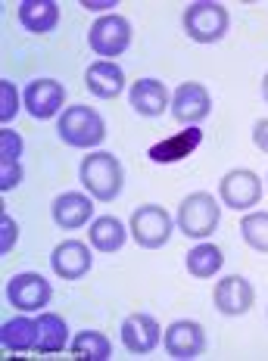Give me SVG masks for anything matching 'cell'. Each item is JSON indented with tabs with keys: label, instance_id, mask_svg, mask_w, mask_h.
Wrapping results in <instances>:
<instances>
[{
	"label": "cell",
	"instance_id": "8992f818",
	"mask_svg": "<svg viewBox=\"0 0 268 361\" xmlns=\"http://www.w3.org/2000/svg\"><path fill=\"white\" fill-rule=\"evenodd\" d=\"M131 44V22L118 13H106L87 28V47L97 56H122Z\"/></svg>",
	"mask_w": 268,
	"mask_h": 361
},
{
	"label": "cell",
	"instance_id": "4fadbf2b",
	"mask_svg": "<svg viewBox=\"0 0 268 361\" xmlns=\"http://www.w3.org/2000/svg\"><path fill=\"white\" fill-rule=\"evenodd\" d=\"M162 343H166V352L178 361H190V358H200L206 349V334L203 327L197 324V321H172V327L166 330V336H162Z\"/></svg>",
	"mask_w": 268,
	"mask_h": 361
},
{
	"label": "cell",
	"instance_id": "4316f807",
	"mask_svg": "<svg viewBox=\"0 0 268 361\" xmlns=\"http://www.w3.org/2000/svg\"><path fill=\"white\" fill-rule=\"evenodd\" d=\"M22 159H0V190H13V187L22 180Z\"/></svg>",
	"mask_w": 268,
	"mask_h": 361
},
{
	"label": "cell",
	"instance_id": "8fae6325",
	"mask_svg": "<svg viewBox=\"0 0 268 361\" xmlns=\"http://www.w3.org/2000/svg\"><path fill=\"white\" fill-rule=\"evenodd\" d=\"M212 302L221 314H228V318H240V314H247L252 308V302H256V290H252V283L247 281V277L228 274L215 283Z\"/></svg>",
	"mask_w": 268,
	"mask_h": 361
},
{
	"label": "cell",
	"instance_id": "83f0119b",
	"mask_svg": "<svg viewBox=\"0 0 268 361\" xmlns=\"http://www.w3.org/2000/svg\"><path fill=\"white\" fill-rule=\"evenodd\" d=\"M0 159H22V134L13 128L0 131Z\"/></svg>",
	"mask_w": 268,
	"mask_h": 361
},
{
	"label": "cell",
	"instance_id": "7402d4cb",
	"mask_svg": "<svg viewBox=\"0 0 268 361\" xmlns=\"http://www.w3.org/2000/svg\"><path fill=\"white\" fill-rule=\"evenodd\" d=\"M66 345H69V324L63 321V314H38V345L35 349L44 355H54V352H63Z\"/></svg>",
	"mask_w": 268,
	"mask_h": 361
},
{
	"label": "cell",
	"instance_id": "f546056e",
	"mask_svg": "<svg viewBox=\"0 0 268 361\" xmlns=\"http://www.w3.org/2000/svg\"><path fill=\"white\" fill-rule=\"evenodd\" d=\"M252 144L262 149V153H268V118H259L252 125Z\"/></svg>",
	"mask_w": 268,
	"mask_h": 361
},
{
	"label": "cell",
	"instance_id": "4dcf8cb0",
	"mask_svg": "<svg viewBox=\"0 0 268 361\" xmlns=\"http://www.w3.org/2000/svg\"><path fill=\"white\" fill-rule=\"evenodd\" d=\"M81 6L97 13V10H109V6H116V0H81Z\"/></svg>",
	"mask_w": 268,
	"mask_h": 361
},
{
	"label": "cell",
	"instance_id": "277c9868",
	"mask_svg": "<svg viewBox=\"0 0 268 361\" xmlns=\"http://www.w3.org/2000/svg\"><path fill=\"white\" fill-rule=\"evenodd\" d=\"M184 32H188L190 41L197 44H219L221 37L228 35L231 16L221 4L215 0H193V4L184 10Z\"/></svg>",
	"mask_w": 268,
	"mask_h": 361
},
{
	"label": "cell",
	"instance_id": "d6986e66",
	"mask_svg": "<svg viewBox=\"0 0 268 361\" xmlns=\"http://www.w3.org/2000/svg\"><path fill=\"white\" fill-rule=\"evenodd\" d=\"M0 345L6 352H19V355L35 349L38 345V318H28L25 312H19L16 318L4 321V327H0Z\"/></svg>",
	"mask_w": 268,
	"mask_h": 361
},
{
	"label": "cell",
	"instance_id": "603a6c76",
	"mask_svg": "<svg viewBox=\"0 0 268 361\" xmlns=\"http://www.w3.org/2000/svg\"><path fill=\"white\" fill-rule=\"evenodd\" d=\"M221 262H225V255L215 243H200L193 246L188 252V259H184V265H188V274L197 277V281H209L221 271Z\"/></svg>",
	"mask_w": 268,
	"mask_h": 361
},
{
	"label": "cell",
	"instance_id": "d4e9b609",
	"mask_svg": "<svg viewBox=\"0 0 268 361\" xmlns=\"http://www.w3.org/2000/svg\"><path fill=\"white\" fill-rule=\"evenodd\" d=\"M240 237L256 252H268V212H250L240 221Z\"/></svg>",
	"mask_w": 268,
	"mask_h": 361
},
{
	"label": "cell",
	"instance_id": "1f68e13d",
	"mask_svg": "<svg viewBox=\"0 0 268 361\" xmlns=\"http://www.w3.org/2000/svg\"><path fill=\"white\" fill-rule=\"evenodd\" d=\"M262 97H265V103H268V72H265V78H262Z\"/></svg>",
	"mask_w": 268,
	"mask_h": 361
},
{
	"label": "cell",
	"instance_id": "30bf717a",
	"mask_svg": "<svg viewBox=\"0 0 268 361\" xmlns=\"http://www.w3.org/2000/svg\"><path fill=\"white\" fill-rule=\"evenodd\" d=\"M212 112V97L209 90L197 81H181L172 94V116L175 122H181L184 128L188 125H200L203 118H209Z\"/></svg>",
	"mask_w": 268,
	"mask_h": 361
},
{
	"label": "cell",
	"instance_id": "6da1fadb",
	"mask_svg": "<svg viewBox=\"0 0 268 361\" xmlns=\"http://www.w3.org/2000/svg\"><path fill=\"white\" fill-rule=\"evenodd\" d=\"M78 178L85 184L87 197H94L97 202H113L125 187V169L106 149H94L91 156H85L78 165Z\"/></svg>",
	"mask_w": 268,
	"mask_h": 361
},
{
	"label": "cell",
	"instance_id": "7a4b0ae2",
	"mask_svg": "<svg viewBox=\"0 0 268 361\" xmlns=\"http://www.w3.org/2000/svg\"><path fill=\"white\" fill-rule=\"evenodd\" d=\"M59 140L75 149H94L97 144L106 140V122L97 116V109L91 106H81V103H72L59 112V122H56Z\"/></svg>",
	"mask_w": 268,
	"mask_h": 361
},
{
	"label": "cell",
	"instance_id": "3957f363",
	"mask_svg": "<svg viewBox=\"0 0 268 361\" xmlns=\"http://www.w3.org/2000/svg\"><path fill=\"white\" fill-rule=\"evenodd\" d=\"M219 221H221V206L212 193H188L178 206V215H175V224L184 237L190 240H206L219 231Z\"/></svg>",
	"mask_w": 268,
	"mask_h": 361
},
{
	"label": "cell",
	"instance_id": "cb8c5ba5",
	"mask_svg": "<svg viewBox=\"0 0 268 361\" xmlns=\"http://www.w3.org/2000/svg\"><path fill=\"white\" fill-rule=\"evenodd\" d=\"M72 355L87 358V361H109L113 358V343L100 330H78L72 336Z\"/></svg>",
	"mask_w": 268,
	"mask_h": 361
},
{
	"label": "cell",
	"instance_id": "5b68a950",
	"mask_svg": "<svg viewBox=\"0 0 268 361\" xmlns=\"http://www.w3.org/2000/svg\"><path fill=\"white\" fill-rule=\"evenodd\" d=\"M172 228H178V224H172V215L162 206H156V202L138 206L128 221V231L140 250H159V246H166L172 240Z\"/></svg>",
	"mask_w": 268,
	"mask_h": 361
},
{
	"label": "cell",
	"instance_id": "e0dca14e",
	"mask_svg": "<svg viewBox=\"0 0 268 361\" xmlns=\"http://www.w3.org/2000/svg\"><path fill=\"white\" fill-rule=\"evenodd\" d=\"M200 144H203V131H200V125H188L184 131H178V134H172V137L153 144L147 156H150V162H156V165H172V162H181V159H188V156H193Z\"/></svg>",
	"mask_w": 268,
	"mask_h": 361
},
{
	"label": "cell",
	"instance_id": "2e32d148",
	"mask_svg": "<svg viewBox=\"0 0 268 361\" xmlns=\"http://www.w3.org/2000/svg\"><path fill=\"white\" fill-rule=\"evenodd\" d=\"M50 212H54L56 228L78 231L94 221V197H85V193H75V190L59 193L54 200V206H50Z\"/></svg>",
	"mask_w": 268,
	"mask_h": 361
},
{
	"label": "cell",
	"instance_id": "9c48e42d",
	"mask_svg": "<svg viewBox=\"0 0 268 361\" xmlns=\"http://www.w3.org/2000/svg\"><path fill=\"white\" fill-rule=\"evenodd\" d=\"M22 106L32 118H54L59 109L66 106V87L54 78H35L28 81L25 90H22Z\"/></svg>",
	"mask_w": 268,
	"mask_h": 361
},
{
	"label": "cell",
	"instance_id": "5bb4252c",
	"mask_svg": "<svg viewBox=\"0 0 268 361\" xmlns=\"http://www.w3.org/2000/svg\"><path fill=\"white\" fill-rule=\"evenodd\" d=\"M118 336H122V345L128 352H134V355H147V352H153L156 345H159L162 327H159V321H156L153 314L134 312V314H128V318L122 321Z\"/></svg>",
	"mask_w": 268,
	"mask_h": 361
},
{
	"label": "cell",
	"instance_id": "ba28073f",
	"mask_svg": "<svg viewBox=\"0 0 268 361\" xmlns=\"http://www.w3.org/2000/svg\"><path fill=\"white\" fill-rule=\"evenodd\" d=\"M50 296H54V287H50V281L41 277L38 271H22V274H16L6 283V299H10V305L25 314L47 308Z\"/></svg>",
	"mask_w": 268,
	"mask_h": 361
},
{
	"label": "cell",
	"instance_id": "ffe728a7",
	"mask_svg": "<svg viewBox=\"0 0 268 361\" xmlns=\"http://www.w3.org/2000/svg\"><path fill=\"white\" fill-rule=\"evenodd\" d=\"M131 231L125 228L122 221H118L116 215H100L91 221V231H87V243L94 246L97 252L103 255H113L125 246V240H128Z\"/></svg>",
	"mask_w": 268,
	"mask_h": 361
},
{
	"label": "cell",
	"instance_id": "9a60e30c",
	"mask_svg": "<svg viewBox=\"0 0 268 361\" xmlns=\"http://www.w3.org/2000/svg\"><path fill=\"white\" fill-rule=\"evenodd\" d=\"M128 103L138 116L159 118L162 112L172 106V97H169V87L162 85L159 78H140V81H134L128 90Z\"/></svg>",
	"mask_w": 268,
	"mask_h": 361
},
{
	"label": "cell",
	"instance_id": "484cf974",
	"mask_svg": "<svg viewBox=\"0 0 268 361\" xmlns=\"http://www.w3.org/2000/svg\"><path fill=\"white\" fill-rule=\"evenodd\" d=\"M19 106H22V94L13 81H0V122L10 125L13 118L19 116Z\"/></svg>",
	"mask_w": 268,
	"mask_h": 361
},
{
	"label": "cell",
	"instance_id": "44dd1931",
	"mask_svg": "<svg viewBox=\"0 0 268 361\" xmlns=\"http://www.w3.org/2000/svg\"><path fill=\"white\" fill-rule=\"evenodd\" d=\"M19 22L32 35H50L59 22V4H54V0H22Z\"/></svg>",
	"mask_w": 268,
	"mask_h": 361
},
{
	"label": "cell",
	"instance_id": "7c38bea8",
	"mask_svg": "<svg viewBox=\"0 0 268 361\" xmlns=\"http://www.w3.org/2000/svg\"><path fill=\"white\" fill-rule=\"evenodd\" d=\"M91 265H94V255L87 250V243H81V240H63L50 252V268L63 281H81L91 271Z\"/></svg>",
	"mask_w": 268,
	"mask_h": 361
},
{
	"label": "cell",
	"instance_id": "f1b7e54d",
	"mask_svg": "<svg viewBox=\"0 0 268 361\" xmlns=\"http://www.w3.org/2000/svg\"><path fill=\"white\" fill-rule=\"evenodd\" d=\"M16 240H19V224H16V218H13V215H4V218H0V252L10 255L13 246H16Z\"/></svg>",
	"mask_w": 268,
	"mask_h": 361
},
{
	"label": "cell",
	"instance_id": "52a82bcc",
	"mask_svg": "<svg viewBox=\"0 0 268 361\" xmlns=\"http://www.w3.org/2000/svg\"><path fill=\"white\" fill-rule=\"evenodd\" d=\"M219 197L228 209L243 212V209H252L262 200V180L250 169H231L228 175H221V180H219Z\"/></svg>",
	"mask_w": 268,
	"mask_h": 361
},
{
	"label": "cell",
	"instance_id": "ac0fdd59",
	"mask_svg": "<svg viewBox=\"0 0 268 361\" xmlns=\"http://www.w3.org/2000/svg\"><path fill=\"white\" fill-rule=\"evenodd\" d=\"M85 87L91 90L94 97H100V100H113V97H118L125 87L122 66H116L113 59H97V63H91L85 72Z\"/></svg>",
	"mask_w": 268,
	"mask_h": 361
}]
</instances>
